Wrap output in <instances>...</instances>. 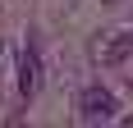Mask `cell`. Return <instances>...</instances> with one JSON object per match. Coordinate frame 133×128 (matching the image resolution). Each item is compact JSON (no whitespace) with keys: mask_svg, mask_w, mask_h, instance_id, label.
Listing matches in <instances>:
<instances>
[{"mask_svg":"<svg viewBox=\"0 0 133 128\" xmlns=\"http://www.w3.org/2000/svg\"><path fill=\"white\" fill-rule=\"evenodd\" d=\"M119 110V101H115V91H106L101 82H92V87H83L78 96V115L87 119V124H96V119H110Z\"/></svg>","mask_w":133,"mask_h":128,"instance_id":"1","label":"cell"},{"mask_svg":"<svg viewBox=\"0 0 133 128\" xmlns=\"http://www.w3.org/2000/svg\"><path fill=\"white\" fill-rule=\"evenodd\" d=\"M18 91H23V96L37 91V55H32V51L18 55Z\"/></svg>","mask_w":133,"mask_h":128,"instance_id":"2","label":"cell"},{"mask_svg":"<svg viewBox=\"0 0 133 128\" xmlns=\"http://www.w3.org/2000/svg\"><path fill=\"white\" fill-rule=\"evenodd\" d=\"M129 46H133V37H124V41H115V46L106 51V60H124V51H129Z\"/></svg>","mask_w":133,"mask_h":128,"instance_id":"3","label":"cell"}]
</instances>
